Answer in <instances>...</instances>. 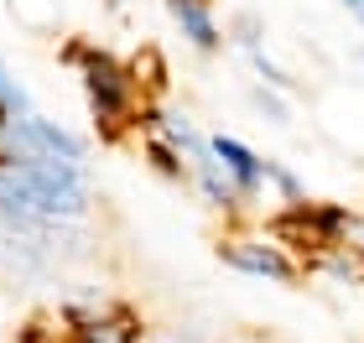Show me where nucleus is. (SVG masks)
Here are the masks:
<instances>
[{
  "label": "nucleus",
  "instance_id": "1",
  "mask_svg": "<svg viewBox=\"0 0 364 343\" xmlns=\"http://www.w3.org/2000/svg\"><path fill=\"white\" fill-rule=\"evenodd\" d=\"M11 146L21 151V161H58V167H73V172H78V156H84V146H78L68 130H58L47 120H16Z\"/></svg>",
  "mask_w": 364,
  "mask_h": 343
},
{
  "label": "nucleus",
  "instance_id": "2",
  "mask_svg": "<svg viewBox=\"0 0 364 343\" xmlns=\"http://www.w3.org/2000/svg\"><path fill=\"white\" fill-rule=\"evenodd\" d=\"M84 84H89V99L99 109V120L120 125V114L130 109V78H125L120 62L105 58V53H89L84 58Z\"/></svg>",
  "mask_w": 364,
  "mask_h": 343
},
{
  "label": "nucleus",
  "instance_id": "3",
  "mask_svg": "<svg viewBox=\"0 0 364 343\" xmlns=\"http://www.w3.org/2000/svg\"><path fill=\"white\" fill-rule=\"evenodd\" d=\"M224 260L229 266H240V271H250V276H271V281H291V260L271 250V244H250V239H235V244H224Z\"/></svg>",
  "mask_w": 364,
  "mask_h": 343
},
{
  "label": "nucleus",
  "instance_id": "4",
  "mask_svg": "<svg viewBox=\"0 0 364 343\" xmlns=\"http://www.w3.org/2000/svg\"><path fill=\"white\" fill-rule=\"evenodd\" d=\"M213 156H219V167H224L229 177H235V187H240V192H255V187H260V177H266L260 156H250L240 141H229V136L213 141Z\"/></svg>",
  "mask_w": 364,
  "mask_h": 343
},
{
  "label": "nucleus",
  "instance_id": "5",
  "mask_svg": "<svg viewBox=\"0 0 364 343\" xmlns=\"http://www.w3.org/2000/svg\"><path fill=\"white\" fill-rule=\"evenodd\" d=\"M167 6H172V16L182 21V31H188L198 47H213V42H219V26H213V16H208L203 0H167Z\"/></svg>",
  "mask_w": 364,
  "mask_h": 343
},
{
  "label": "nucleus",
  "instance_id": "6",
  "mask_svg": "<svg viewBox=\"0 0 364 343\" xmlns=\"http://www.w3.org/2000/svg\"><path fill=\"white\" fill-rule=\"evenodd\" d=\"M78 343H141V328L130 317H89L78 328Z\"/></svg>",
  "mask_w": 364,
  "mask_h": 343
},
{
  "label": "nucleus",
  "instance_id": "7",
  "mask_svg": "<svg viewBox=\"0 0 364 343\" xmlns=\"http://www.w3.org/2000/svg\"><path fill=\"white\" fill-rule=\"evenodd\" d=\"M343 6H354V11H359V16H364V0H343Z\"/></svg>",
  "mask_w": 364,
  "mask_h": 343
}]
</instances>
